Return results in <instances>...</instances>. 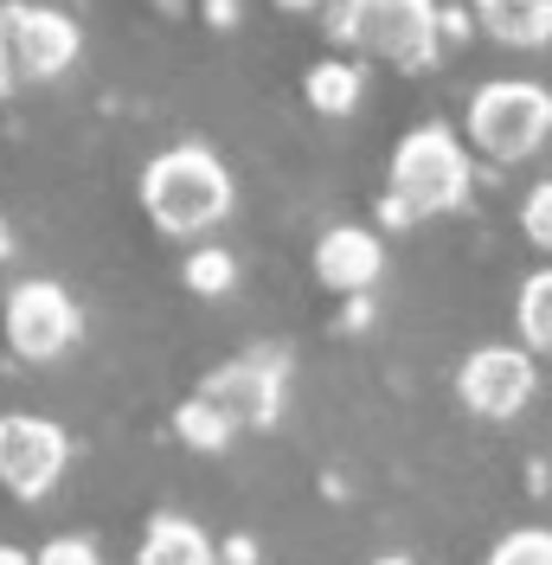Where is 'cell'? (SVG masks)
Here are the masks:
<instances>
[{
    "label": "cell",
    "mask_w": 552,
    "mask_h": 565,
    "mask_svg": "<svg viewBox=\"0 0 552 565\" xmlns=\"http://www.w3.org/2000/svg\"><path fill=\"white\" fill-rule=\"evenodd\" d=\"M180 277H187L193 296H225V289L238 282V257H232V250H219V245H200L187 264H180Z\"/></svg>",
    "instance_id": "16"
},
{
    "label": "cell",
    "mask_w": 552,
    "mask_h": 565,
    "mask_svg": "<svg viewBox=\"0 0 552 565\" xmlns=\"http://www.w3.org/2000/svg\"><path fill=\"white\" fill-rule=\"evenodd\" d=\"M0 565H39L33 553H20V546H0Z\"/></svg>",
    "instance_id": "23"
},
{
    "label": "cell",
    "mask_w": 552,
    "mask_h": 565,
    "mask_svg": "<svg viewBox=\"0 0 552 565\" xmlns=\"http://www.w3.org/2000/svg\"><path fill=\"white\" fill-rule=\"evenodd\" d=\"M39 565H104V553H97L91 540H77V533H65V540H45V553H39Z\"/></svg>",
    "instance_id": "19"
},
{
    "label": "cell",
    "mask_w": 552,
    "mask_h": 565,
    "mask_svg": "<svg viewBox=\"0 0 552 565\" xmlns=\"http://www.w3.org/2000/svg\"><path fill=\"white\" fill-rule=\"evenodd\" d=\"M136 565H219V546L200 521L187 514H155L136 546Z\"/></svg>",
    "instance_id": "11"
},
{
    "label": "cell",
    "mask_w": 552,
    "mask_h": 565,
    "mask_svg": "<svg viewBox=\"0 0 552 565\" xmlns=\"http://www.w3.org/2000/svg\"><path fill=\"white\" fill-rule=\"evenodd\" d=\"M328 39H341L367 58H385L399 71H424L437 58V39H444V7L437 0H335Z\"/></svg>",
    "instance_id": "3"
},
{
    "label": "cell",
    "mask_w": 552,
    "mask_h": 565,
    "mask_svg": "<svg viewBox=\"0 0 552 565\" xmlns=\"http://www.w3.org/2000/svg\"><path fill=\"white\" fill-rule=\"evenodd\" d=\"M0 33H7L13 58H20V77H39V84L65 77L77 65V52H84V33H77V20H71L65 7H26V0H13V7H0Z\"/></svg>",
    "instance_id": "7"
},
{
    "label": "cell",
    "mask_w": 552,
    "mask_h": 565,
    "mask_svg": "<svg viewBox=\"0 0 552 565\" xmlns=\"http://www.w3.org/2000/svg\"><path fill=\"white\" fill-rule=\"evenodd\" d=\"M155 7H168V13H173V7H180V0H155Z\"/></svg>",
    "instance_id": "26"
},
{
    "label": "cell",
    "mask_w": 552,
    "mask_h": 565,
    "mask_svg": "<svg viewBox=\"0 0 552 565\" xmlns=\"http://www.w3.org/2000/svg\"><path fill=\"white\" fill-rule=\"evenodd\" d=\"M0 328H7V348L33 366H52L77 348L84 334V316L71 302L65 282H45V277H26L7 289V309H0Z\"/></svg>",
    "instance_id": "5"
},
{
    "label": "cell",
    "mask_w": 552,
    "mask_h": 565,
    "mask_svg": "<svg viewBox=\"0 0 552 565\" xmlns=\"http://www.w3.org/2000/svg\"><path fill=\"white\" fill-rule=\"evenodd\" d=\"M456 392L476 418H514L527 412V398L540 392V373H533V353L527 348H476L456 373Z\"/></svg>",
    "instance_id": "8"
},
{
    "label": "cell",
    "mask_w": 552,
    "mask_h": 565,
    "mask_svg": "<svg viewBox=\"0 0 552 565\" xmlns=\"http://www.w3.org/2000/svg\"><path fill=\"white\" fill-rule=\"evenodd\" d=\"M469 200V148L444 122H417L392 148V180H385V225L437 218Z\"/></svg>",
    "instance_id": "2"
},
{
    "label": "cell",
    "mask_w": 552,
    "mask_h": 565,
    "mask_svg": "<svg viewBox=\"0 0 552 565\" xmlns=\"http://www.w3.org/2000/svg\"><path fill=\"white\" fill-rule=\"evenodd\" d=\"M200 20H206L212 33H232L244 20V0H200Z\"/></svg>",
    "instance_id": "20"
},
{
    "label": "cell",
    "mask_w": 552,
    "mask_h": 565,
    "mask_svg": "<svg viewBox=\"0 0 552 565\" xmlns=\"http://www.w3.org/2000/svg\"><path fill=\"white\" fill-rule=\"evenodd\" d=\"M141 212L168 238H200L232 212V174L206 141H173L141 168Z\"/></svg>",
    "instance_id": "1"
},
{
    "label": "cell",
    "mask_w": 552,
    "mask_h": 565,
    "mask_svg": "<svg viewBox=\"0 0 552 565\" xmlns=\"http://www.w3.org/2000/svg\"><path fill=\"white\" fill-rule=\"evenodd\" d=\"M65 462H71V437L52 418H33V412L0 418V489L7 494H20V501L52 494Z\"/></svg>",
    "instance_id": "6"
},
{
    "label": "cell",
    "mask_w": 552,
    "mask_h": 565,
    "mask_svg": "<svg viewBox=\"0 0 552 565\" xmlns=\"http://www.w3.org/2000/svg\"><path fill=\"white\" fill-rule=\"evenodd\" d=\"M380 270H385V245L367 225H328L315 238V277L328 289H341V296H367L380 282Z\"/></svg>",
    "instance_id": "10"
},
{
    "label": "cell",
    "mask_w": 552,
    "mask_h": 565,
    "mask_svg": "<svg viewBox=\"0 0 552 565\" xmlns=\"http://www.w3.org/2000/svg\"><path fill=\"white\" fill-rule=\"evenodd\" d=\"M514 321H520V341H527V348L552 353V270H533V277L520 282Z\"/></svg>",
    "instance_id": "15"
},
{
    "label": "cell",
    "mask_w": 552,
    "mask_h": 565,
    "mask_svg": "<svg viewBox=\"0 0 552 565\" xmlns=\"http://www.w3.org/2000/svg\"><path fill=\"white\" fill-rule=\"evenodd\" d=\"M20 90V58H13V45H7V33H0V104Z\"/></svg>",
    "instance_id": "21"
},
{
    "label": "cell",
    "mask_w": 552,
    "mask_h": 565,
    "mask_svg": "<svg viewBox=\"0 0 552 565\" xmlns=\"http://www.w3.org/2000/svg\"><path fill=\"white\" fill-rule=\"evenodd\" d=\"M520 232H527L540 250H552V180H540V186L527 193V206H520Z\"/></svg>",
    "instance_id": "18"
},
{
    "label": "cell",
    "mask_w": 552,
    "mask_h": 565,
    "mask_svg": "<svg viewBox=\"0 0 552 565\" xmlns=\"http://www.w3.org/2000/svg\"><path fill=\"white\" fill-rule=\"evenodd\" d=\"M270 7H283V13H321V7H335V0H270Z\"/></svg>",
    "instance_id": "22"
},
{
    "label": "cell",
    "mask_w": 552,
    "mask_h": 565,
    "mask_svg": "<svg viewBox=\"0 0 552 565\" xmlns=\"http://www.w3.org/2000/svg\"><path fill=\"white\" fill-rule=\"evenodd\" d=\"M360 65H347V58H321V65L302 71V97H309L315 116H353L360 109Z\"/></svg>",
    "instance_id": "13"
},
{
    "label": "cell",
    "mask_w": 552,
    "mask_h": 565,
    "mask_svg": "<svg viewBox=\"0 0 552 565\" xmlns=\"http://www.w3.org/2000/svg\"><path fill=\"white\" fill-rule=\"evenodd\" d=\"M0 257H13V232H7V218H0Z\"/></svg>",
    "instance_id": "24"
},
{
    "label": "cell",
    "mask_w": 552,
    "mask_h": 565,
    "mask_svg": "<svg viewBox=\"0 0 552 565\" xmlns=\"http://www.w3.org/2000/svg\"><path fill=\"white\" fill-rule=\"evenodd\" d=\"M488 565H552V533H546V527L508 533V540L488 553Z\"/></svg>",
    "instance_id": "17"
},
{
    "label": "cell",
    "mask_w": 552,
    "mask_h": 565,
    "mask_svg": "<svg viewBox=\"0 0 552 565\" xmlns=\"http://www.w3.org/2000/svg\"><path fill=\"white\" fill-rule=\"evenodd\" d=\"M463 136L482 148L495 168H514L527 154H540L552 136V90L533 77H495L469 97Z\"/></svg>",
    "instance_id": "4"
},
{
    "label": "cell",
    "mask_w": 552,
    "mask_h": 565,
    "mask_svg": "<svg viewBox=\"0 0 552 565\" xmlns=\"http://www.w3.org/2000/svg\"><path fill=\"white\" fill-rule=\"evenodd\" d=\"M373 565H412V559H399V553H385V559H373Z\"/></svg>",
    "instance_id": "25"
},
{
    "label": "cell",
    "mask_w": 552,
    "mask_h": 565,
    "mask_svg": "<svg viewBox=\"0 0 552 565\" xmlns=\"http://www.w3.org/2000/svg\"><path fill=\"white\" fill-rule=\"evenodd\" d=\"M476 20H482L488 39L533 52L552 39V0H476Z\"/></svg>",
    "instance_id": "12"
},
{
    "label": "cell",
    "mask_w": 552,
    "mask_h": 565,
    "mask_svg": "<svg viewBox=\"0 0 552 565\" xmlns=\"http://www.w3.org/2000/svg\"><path fill=\"white\" fill-rule=\"evenodd\" d=\"M173 430H180V444H187V450H206V457H219V450L238 437V430H232V418H225L219 405H206L200 392L173 412Z\"/></svg>",
    "instance_id": "14"
},
{
    "label": "cell",
    "mask_w": 552,
    "mask_h": 565,
    "mask_svg": "<svg viewBox=\"0 0 552 565\" xmlns=\"http://www.w3.org/2000/svg\"><path fill=\"white\" fill-rule=\"evenodd\" d=\"M200 398L206 405H219L225 418H232V430H257V424H270L276 412H283V353H238V360H225L219 373H212L206 386H200Z\"/></svg>",
    "instance_id": "9"
}]
</instances>
